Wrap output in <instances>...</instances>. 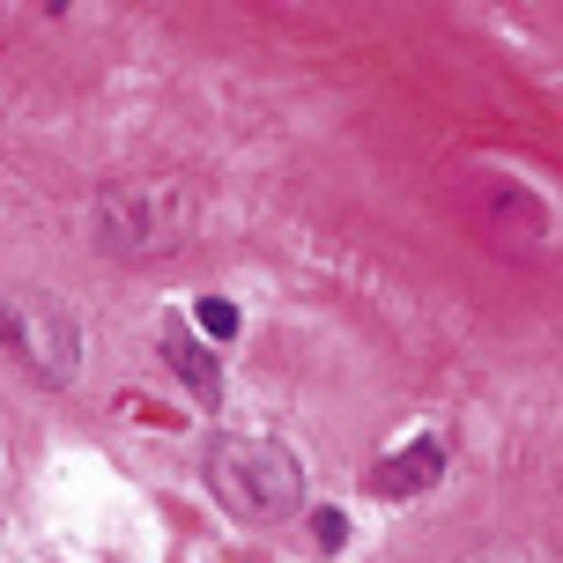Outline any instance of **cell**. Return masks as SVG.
I'll use <instances>...</instances> for the list:
<instances>
[{"instance_id": "6da1fadb", "label": "cell", "mask_w": 563, "mask_h": 563, "mask_svg": "<svg viewBox=\"0 0 563 563\" xmlns=\"http://www.w3.org/2000/svg\"><path fill=\"white\" fill-rule=\"evenodd\" d=\"M97 230H104V245L126 253V260L178 253L186 230H194V200L178 194L170 178H141V186H119V194L97 200Z\"/></svg>"}, {"instance_id": "7a4b0ae2", "label": "cell", "mask_w": 563, "mask_h": 563, "mask_svg": "<svg viewBox=\"0 0 563 563\" xmlns=\"http://www.w3.org/2000/svg\"><path fill=\"white\" fill-rule=\"evenodd\" d=\"M208 482H216L238 511H275V505L297 497V467H289L275 445H216Z\"/></svg>"}, {"instance_id": "3957f363", "label": "cell", "mask_w": 563, "mask_h": 563, "mask_svg": "<svg viewBox=\"0 0 563 563\" xmlns=\"http://www.w3.org/2000/svg\"><path fill=\"white\" fill-rule=\"evenodd\" d=\"M0 334L15 341V356H23L45 386H67L75 378V334L59 327L53 311H37V319H23V311H0Z\"/></svg>"}, {"instance_id": "277c9868", "label": "cell", "mask_w": 563, "mask_h": 563, "mask_svg": "<svg viewBox=\"0 0 563 563\" xmlns=\"http://www.w3.org/2000/svg\"><path fill=\"white\" fill-rule=\"evenodd\" d=\"M445 475V438H422L408 452H386L378 467H371V497H416L430 482Z\"/></svg>"}, {"instance_id": "5b68a950", "label": "cell", "mask_w": 563, "mask_h": 563, "mask_svg": "<svg viewBox=\"0 0 563 563\" xmlns=\"http://www.w3.org/2000/svg\"><path fill=\"white\" fill-rule=\"evenodd\" d=\"M164 349H170V371H178V378H186V386H194L200 400H216V394H223V378H216V364H208V356H200V349H194L186 334H178V327L164 334Z\"/></svg>"}, {"instance_id": "8992f818", "label": "cell", "mask_w": 563, "mask_h": 563, "mask_svg": "<svg viewBox=\"0 0 563 563\" xmlns=\"http://www.w3.org/2000/svg\"><path fill=\"white\" fill-rule=\"evenodd\" d=\"M194 319H200V334H208V341H230V334H238V305H223V297H200Z\"/></svg>"}, {"instance_id": "52a82bcc", "label": "cell", "mask_w": 563, "mask_h": 563, "mask_svg": "<svg viewBox=\"0 0 563 563\" xmlns=\"http://www.w3.org/2000/svg\"><path fill=\"white\" fill-rule=\"evenodd\" d=\"M311 527H319V541H327V549H341V541H349V519H341V511H319Z\"/></svg>"}]
</instances>
